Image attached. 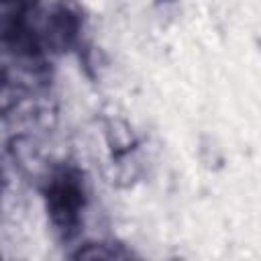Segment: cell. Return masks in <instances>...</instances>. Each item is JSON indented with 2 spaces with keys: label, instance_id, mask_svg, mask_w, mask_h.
<instances>
[{
  "label": "cell",
  "instance_id": "7a4b0ae2",
  "mask_svg": "<svg viewBox=\"0 0 261 261\" xmlns=\"http://www.w3.org/2000/svg\"><path fill=\"white\" fill-rule=\"evenodd\" d=\"M73 257H77V259H120V257H130V253L120 247L114 249V245L92 243L86 249H80Z\"/></svg>",
  "mask_w": 261,
  "mask_h": 261
},
{
  "label": "cell",
  "instance_id": "3957f363",
  "mask_svg": "<svg viewBox=\"0 0 261 261\" xmlns=\"http://www.w3.org/2000/svg\"><path fill=\"white\" fill-rule=\"evenodd\" d=\"M22 0H0V6H12V4H20Z\"/></svg>",
  "mask_w": 261,
  "mask_h": 261
},
{
  "label": "cell",
  "instance_id": "6da1fadb",
  "mask_svg": "<svg viewBox=\"0 0 261 261\" xmlns=\"http://www.w3.org/2000/svg\"><path fill=\"white\" fill-rule=\"evenodd\" d=\"M47 210L51 222L63 237H71L80 226L84 208V181L71 167H61L47 179Z\"/></svg>",
  "mask_w": 261,
  "mask_h": 261
}]
</instances>
